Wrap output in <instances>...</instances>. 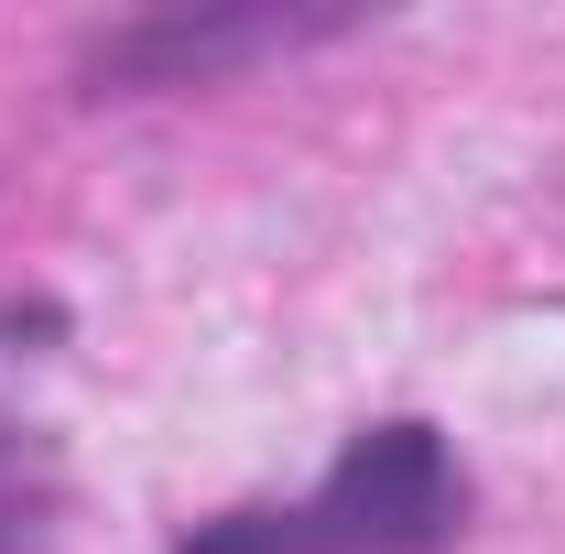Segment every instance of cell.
I'll return each instance as SVG.
<instances>
[{
    "instance_id": "1",
    "label": "cell",
    "mask_w": 565,
    "mask_h": 554,
    "mask_svg": "<svg viewBox=\"0 0 565 554\" xmlns=\"http://www.w3.org/2000/svg\"><path fill=\"white\" fill-rule=\"evenodd\" d=\"M468 533V479L435 424H381L294 511H228L185 554H446Z\"/></svg>"
},
{
    "instance_id": "2",
    "label": "cell",
    "mask_w": 565,
    "mask_h": 554,
    "mask_svg": "<svg viewBox=\"0 0 565 554\" xmlns=\"http://www.w3.org/2000/svg\"><path fill=\"white\" fill-rule=\"evenodd\" d=\"M305 33H327V22H305V11H207V22H131V33H109L87 76L98 87H196V76L239 66V55H282V44H305Z\"/></svg>"
},
{
    "instance_id": "3",
    "label": "cell",
    "mask_w": 565,
    "mask_h": 554,
    "mask_svg": "<svg viewBox=\"0 0 565 554\" xmlns=\"http://www.w3.org/2000/svg\"><path fill=\"white\" fill-rule=\"evenodd\" d=\"M0 554H44V489L22 479V457H0Z\"/></svg>"
}]
</instances>
